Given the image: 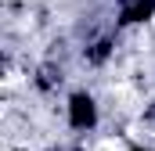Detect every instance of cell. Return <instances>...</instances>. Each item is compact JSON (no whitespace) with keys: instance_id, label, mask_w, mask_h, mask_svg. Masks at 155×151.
I'll return each mask as SVG.
<instances>
[{"instance_id":"obj_2","label":"cell","mask_w":155,"mask_h":151,"mask_svg":"<svg viewBox=\"0 0 155 151\" xmlns=\"http://www.w3.org/2000/svg\"><path fill=\"white\" fill-rule=\"evenodd\" d=\"M155 14V0H123V22H144Z\"/></svg>"},{"instance_id":"obj_3","label":"cell","mask_w":155,"mask_h":151,"mask_svg":"<svg viewBox=\"0 0 155 151\" xmlns=\"http://www.w3.org/2000/svg\"><path fill=\"white\" fill-rule=\"evenodd\" d=\"M105 54H108V40H101V43H97V47L90 50V58H94V61H101Z\"/></svg>"},{"instance_id":"obj_1","label":"cell","mask_w":155,"mask_h":151,"mask_svg":"<svg viewBox=\"0 0 155 151\" xmlns=\"http://www.w3.org/2000/svg\"><path fill=\"white\" fill-rule=\"evenodd\" d=\"M69 122H72L76 130H90V126L97 122L94 97H87V94H72V101H69Z\"/></svg>"},{"instance_id":"obj_4","label":"cell","mask_w":155,"mask_h":151,"mask_svg":"<svg viewBox=\"0 0 155 151\" xmlns=\"http://www.w3.org/2000/svg\"><path fill=\"white\" fill-rule=\"evenodd\" d=\"M134 151H144V148H134Z\"/></svg>"}]
</instances>
